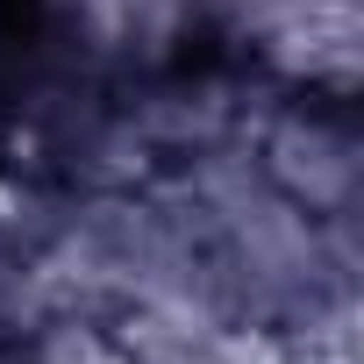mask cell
Listing matches in <instances>:
<instances>
[{
  "instance_id": "cell-1",
  "label": "cell",
  "mask_w": 364,
  "mask_h": 364,
  "mask_svg": "<svg viewBox=\"0 0 364 364\" xmlns=\"http://www.w3.org/2000/svg\"><path fill=\"white\" fill-rule=\"evenodd\" d=\"M29 22H36V0H0V36H15Z\"/></svg>"
}]
</instances>
